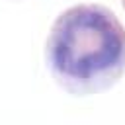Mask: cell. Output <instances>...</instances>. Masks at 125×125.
<instances>
[{
  "mask_svg": "<svg viewBox=\"0 0 125 125\" xmlns=\"http://www.w3.org/2000/svg\"><path fill=\"white\" fill-rule=\"evenodd\" d=\"M45 55L53 78L70 94L102 92L125 72V27L102 4L72 6L55 20Z\"/></svg>",
  "mask_w": 125,
  "mask_h": 125,
  "instance_id": "obj_1",
  "label": "cell"
},
{
  "mask_svg": "<svg viewBox=\"0 0 125 125\" xmlns=\"http://www.w3.org/2000/svg\"><path fill=\"white\" fill-rule=\"evenodd\" d=\"M121 2H123V8H125V0H121Z\"/></svg>",
  "mask_w": 125,
  "mask_h": 125,
  "instance_id": "obj_2",
  "label": "cell"
}]
</instances>
